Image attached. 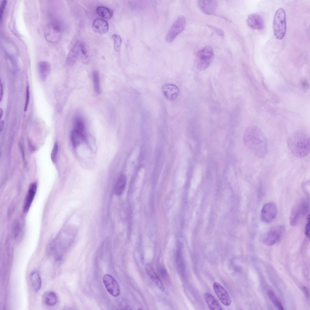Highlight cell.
I'll use <instances>...</instances> for the list:
<instances>
[{
  "label": "cell",
  "mask_w": 310,
  "mask_h": 310,
  "mask_svg": "<svg viewBox=\"0 0 310 310\" xmlns=\"http://www.w3.org/2000/svg\"><path fill=\"white\" fill-rule=\"evenodd\" d=\"M245 143L256 157L262 158L268 150L267 139L261 130L255 126H251L246 129L244 134Z\"/></svg>",
  "instance_id": "1"
},
{
  "label": "cell",
  "mask_w": 310,
  "mask_h": 310,
  "mask_svg": "<svg viewBox=\"0 0 310 310\" xmlns=\"http://www.w3.org/2000/svg\"><path fill=\"white\" fill-rule=\"evenodd\" d=\"M287 143L292 153L298 158H304L310 153V138L305 133L297 132L292 134L288 137Z\"/></svg>",
  "instance_id": "2"
},
{
  "label": "cell",
  "mask_w": 310,
  "mask_h": 310,
  "mask_svg": "<svg viewBox=\"0 0 310 310\" xmlns=\"http://www.w3.org/2000/svg\"><path fill=\"white\" fill-rule=\"evenodd\" d=\"M286 17L284 9L280 8L276 11L273 20V29L274 35L278 39L284 37L286 29Z\"/></svg>",
  "instance_id": "3"
},
{
  "label": "cell",
  "mask_w": 310,
  "mask_h": 310,
  "mask_svg": "<svg viewBox=\"0 0 310 310\" xmlns=\"http://www.w3.org/2000/svg\"><path fill=\"white\" fill-rule=\"evenodd\" d=\"M214 57V51L210 46H206L199 50L196 58V64L197 69L201 71L206 69L212 63Z\"/></svg>",
  "instance_id": "4"
},
{
  "label": "cell",
  "mask_w": 310,
  "mask_h": 310,
  "mask_svg": "<svg viewBox=\"0 0 310 310\" xmlns=\"http://www.w3.org/2000/svg\"><path fill=\"white\" fill-rule=\"evenodd\" d=\"M285 228L282 225H277L270 229L262 237L263 241L268 246H271L278 242L282 237Z\"/></svg>",
  "instance_id": "5"
},
{
  "label": "cell",
  "mask_w": 310,
  "mask_h": 310,
  "mask_svg": "<svg viewBox=\"0 0 310 310\" xmlns=\"http://www.w3.org/2000/svg\"><path fill=\"white\" fill-rule=\"evenodd\" d=\"M186 24L185 18L183 16L179 17L174 22L167 33L166 41L168 42L173 41L176 37L185 28Z\"/></svg>",
  "instance_id": "6"
},
{
  "label": "cell",
  "mask_w": 310,
  "mask_h": 310,
  "mask_svg": "<svg viewBox=\"0 0 310 310\" xmlns=\"http://www.w3.org/2000/svg\"><path fill=\"white\" fill-rule=\"evenodd\" d=\"M61 31L60 26L54 22L47 24L44 30V35L48 41L54 43L59 41L61 37Z\"/></svg>",
  "instance_id": "7"
},
{
  "label": "cell",
  "mask_w": 310,
  "mask_h": 310,
  "mask_svg": "<svg viewBox=\"0 0 310 310\" xmlns=\"http://www.w3.org/2000/svg\"><path fill=\"white\" fill-rule=\"evenodd\" d=\"M277 212L275 204L272 202L265 204L262 207L260 214L261 220L265 223L272 222L275 218Z\"/></svg>",
  "instance_id": "8"
},
{
  "label": "cell",
  "mask_w": 310,
  "mask_h": 310,
  "mask_svg": "<svg viewBox=\"0 0 310 310\" xmlns=\"http://www.w3.org/2000/svg\"><path fill=\"white\" fill-rule=\"evenodd\" d=\"M103 282L107 291L112 296H118L120 294L119 285L116 280L111 275L106 274L103 277Z\"/></svg>",
  "instance_id": "9"
},
{
  "label": "cell",
  "mask_w": 310,
  "mask_h": 310,
  "mask_svg": "<svg viewBox=\"0 0 310 310\" xmlns=\"http://www.w3.org/2000/svg\"><path fill=\"white\" fill-rule=\"evenodd\" d=\"M306 206L302 202L295 205L291 211L289 217V223L292 226H295L298 223L302 214L304 212Z\"/></svg>",
  "instance_id": "10"
},
{
  "label": "cell",
  "mask_w": 310,
  "mask_h": 310,
  "mask_svg": "<svg viewBox=\"0 0 310 310\" xmlns=\"http://www.w3.org/2000/svg\"><path fill=\"white\" fill-rule=\"evenodd\" d=\"M213 288L216 295L223 305L229 306L231 304V300L229 295L220 283L217 282H214Z\"/></svg>",
  "instance_id": "11"
},
{
  "label": "cell",
  "mask_w": 310,
  "mask_h": 310,
  "mask_svg": "<svg viewBox=\"0 0 310 310\" xmlns=\"http://www.w3.org/2000/svg\"><path fill=\"white\" fill-rule=\"evenodd\" d=\"M249 26L253 29L260 30L264 27V21L263 17L258 13H253L249 15L247 20Z\"/></svg>",
  "instance_id": "12"
},
{
  "label": "cell",
  "mask_w": 310,
  "mask_h": 310,
  "mask_svg": "<svg viewBox=\"0 0 310 310\" xmlns=\"http://www.w3.org/2000/svg\"><path fill=\"white\" fill-rule=\"evenodd\" d=\"M198 5L202 12L206 14L211 15L215 12L217 3L215 0H201L198 1Z\"/></svg>",
  "instance_id": "13"
},
{
  "label": "cell",
  "mask_w": 310,
  "mask_h": 310,
  "mask_svg": "<svg viewBox=\"0 0 310 310\" xmlns=\"http://www.w3.org/2000/svg\"><path fill=\"white\" fill-rule=\"evenodd\" d=\"M162 93L164 96L170 101H173L177 97L179 94V90L176 85L172 84H165L162 87Z\"/></svg>",
  "instance_id": "14"
},
{
  "label": "cell",
  "mask_w": 310,
  "mask_h": 310,
  "mask_svg": "<svg viewBox=\"0 0 310 310\" xmlns=\"http://www.w3.org/2000/svg\"><path fill=\"white\" fill-rule=\"evenodd\" d=\"M37 184L33 183L29 186L24 205L23 211L27 213L29 210L34 200L37 189Z\"/></svg>",
  "instance_id": "15"
},
{
  "label": "cell",
  "mask_w": 310,
  "mask_h": 310,
  "mask_svg": "<svg viewBox=\"0 0 310 310\" xmlns=\"http://www.w3.org/2000/svg\"><path fill=\"white\" fill-rule=\"evenodd\" d=\"M80 43L77 41L70 51L66 60V63L68 65H73L81 54Z\"/></svg>",
  "instance_id": "16"
},
{
  "label": "cell",
  "mask_w": 310,
  "mask_h": 310,
  "mask_svg": "<svg viewBox=\"0 0 310 310\" xmlns=\"http://www.w3.org/2000/svg\"><path fill=\"white\" fill-rule=\"evenodd\" d=\"M92 28L94 31L100 34L106 33L108 30V25L106 21L97 18L93 21Z\"/></svg>",
  "instance_id": "17"
},
{
  "label": "cell",
  "mask_w": 310,
  "mask_h": 310,
  "mask_svg": "<svg viewBox=\"0 0 310 310\" xmlns=\"http://www.w3.org/2000/svg\"><path fill=\"white\" fill-rule=\"evenodd\" d=\"M38 69L40 79L42 81H45L50 72V64L46 61H41L38 64Z\"/></svg>",
  "instance_id": "18"
},
{
  "label": "cell",
  "mask_w": 310,
  "mask_h": 310,
  "mask_svg": "<svg viewBox=\"0 0 310 310\" xmlns=\"http://www.w3.org/2000/svg\"><path fill=\"white\" fill-rule=\"evenodd\" d=\"M30 278L33 290L35 292H38L41 285V280L38 272L37 270L32 271L30 273Z\"/></svg>",
  "instance_id": "19"
},
{
  "label": "cell",
  "mask_w": 310,
  "mask_h": 310,
  "mask_svg": "<svg viewBox=\"0 0 310 310\" xmlns=\"http://www.w3.org/2000/svg\"><path fill=\"white\" fill-rule=\"evenodd\" d=\"M147 273L152 281L157 287L163 292L165 291V289L162 282L158 276L154 272L152 268L150 265H147L146 267Z\"/></svg>",
  "instance_id": "20"
},
{
  "label": "cell",
  "mask_w": 310,
  "mask_h": 310,
  "mask_svg": "<svg viewBox=\"0 0 310 310\" xmlns=\"http://www.w3.org/2000/svg\"><path fill=\"white\" fill-rule=\"evenodd\" d=\"M205 301L211 310H223L221 306L215 297L211 294L206 293L204 295Z\"/></svg>",
  "instance_id": "21"
},
{
  "label": "cell",
  "mask_w": 310,
  "mask_h": 310,
  "mask_svg": "<svg viewBox=\"0 0 310 310\" xmlns=\"http://www.w3.org/2000/svg\"><path fill=\"white\" fill-rule=\"evenodd\" d=\"M85 140L83 133L74 129L71 134V140L72 145L74 147L78 146L84 142Z\"/></svg>",
  "instance_id": "22"
},
{
  "label": "cell",
  "mask_w": 310,
  "mask_h": 310,
  "mask_svg": "<svg viewBox=\"0 0 310 310\" xmlns=\"http://www.w3.org/2000/svg\"><path fill=\"white\" fill-rule=\"evenodd\" d=\"M126 183V176L123 174L120 175L117 180L115 186V191L117 195H120L123 193Z\"/></svg>",
  "instance_id": "23"
},
{
  "label": "cell",
  "mask_w": 310,
  "mask_h": 310,
  "mask_svg": "<svg viewBox=\"0 0 310 310\" xmlns=\"http://www.w3.org/2000/svg\"><path fill=\"white\" fill-rule=\"evenodd\" d=\"M23 221L22 219L20 218L15 221L13 227V233L14 238L19 239L21 236L23 226Z\"/></svg>",
  "instance_id": "24"
},
{
  "label": "cell",
  "mask_w": 310,
  "mask_h": 310,
  "mask_svg": "<svg viewBox=\"0 0 310 310\" xmlns=\"http://www.w3.org/2000/svg\"><path fill=\"white\" fill-rule=\"evenodd\" d=\"M44 301L45 303L47 305H54L57 301V295L55 293L53 292H48L44 295Z\"/></svg>",
  "instance_id": "25"
},
{
  "label": "cell",
  "mask_w": 310,
  "mask_h": 310,
  "mask_svg": "<svg viewBox=\"0 0 310 310\" xmlns=\"http://www.w3.org/2000/svg\"><path fill=\"white\" fill-rule=\"evenodd\" d=\"M96 12L99 16L106 19H110L113 15L112 12L108 8L104 6L98 7Z\"/></svg>",
  "instance_id": "26"
},
{
  "label": "cell",
  "mask_w": 310,
  "mask_h": 310,
  "mask_svg": "<svg viewBox=\"0 0 310 310\" xmlns=\"http://www.w3.org/2000/svg\"><path fill=\"white\" fill-rule=\"evenodd\" d=\"M94 88L95 93L99 94L101 92L99 74L97 71H94L92 73Z\"/></svg>",
  "instance_id": "27"
},
{
  "label": "cell",
  "mask_w": 310,
  "mask_h": 310,
  "mask_svg": "<svg viewBox=\"0 0 310 310\" xmlns=\"http://www.w3.org/2000/svg\"><path fill=\"white\" fill-rule=\"evenodd\" d=\"M268 294L272 303L278 309L280 310L284 309L282 305L273 291H269L268 292Z\"/></svg>",
  "instance_id": "28"
},
{
  "label": "cell",
  "mask_w": 310,
  "mask_h": 310,
  "mask_svg": "<svg viewBox=\"0 0 310 310\" xmlns=\"http://www.w3.org/2000/svg\"><path fill=\"white\" fill-rule=\"evenodd\" d=\"M114 42V48L116 52H119L120 49L122 40L120 37L118 35L114 34L112 36Z\"/></svg>",
  "instance_id": "29"
},
{
  "label": "cell",
  "mask_w": 310,
  "mask_h": 310,
  "mask_svg": "<svg viewBox=\"0 0 310 310\" xmlns=\"http://www.w3.org/2000/svg\"><path fill=\"white\" fill-rule=\"evenodd\" d=\"M84 128L83 120L80 117H77L75 120L74 129L83 133Z\"/></svg>",
  "instance_id": "30"
},
{
  "label": "cell",
  "mask_w": 310,
  "mask_h": 310,
  "mask_svg": "<svg viewBox=\"0 0 310 310\" xmlns=\"http://www.w3.org/2000/svg\"><path fill=\"white\" fill-rule=\"evenodd\" d=\"M176 264L178 269L180 270H182L183 268V260L181 248L179 247L177 249L176 253Z\"/></svg>",
  "instance_id": "31"
},
{
  "label": "cell",
  "mask_w": 310,
  "mask_h": 310,
  "mask_svg": "<svg viewBox=\"0 0 310 310\" xmlns=\"http://www.w3.org/2000/svg\"><path fill=\"white\" fill-rule=\"evenodd\" d=\"M58 146L57 142H55L52 150L51 158L52 162L55 163L57 160V155L58 152Z\"/></svg>",
  "instance_id": "32"
},
{
  "label": "cell",
  "mask_w": 310,
  "mask_h": 310,
  "mask_svg": "<svg viewBox=\"0 0 310 310\" xmlns=\"http://www.w3.org/2000/svg\"><path fill=\"white\" fill-rule=\"evenodd\" d=\"M30 98V92L29 86H27L26 88V98L24 110L26 112L27 110Z\"/></svg>",
  "instance_id": "33"
},
{
  "label": "cell",
  "mask_w": 310,
  "mask_h": 310,
  "mask_svg": "<svg viewBox=\"0 0 310 310\" xmlns=\"http://www.w3.org/2000/svg\"><path fill=\"white\" fill-rule=\"evenodd\" d=\"M7 1L6 0H2L0 3V19L1 21L2 18L5 8L6 5Z\"/></svg>",
  "instance_id": "34"
},
{
  "label": "cell",
  "mask_w": 310,
  "mask_h": 310,
  "mask_svg": "<svg viewBox=\"0 0 310 310\" xmlns=\"http://www.w3.org/2000/svg\"><path fill=\"white\" fill-rule=\"evenodd\" d=\"M305 234L306 236L309 239L310 238V217L309 215H308V221L306 225Z\"/></svg>",
  "instance_id": "35"
},
{
  "label": "cell",
  "mask_w": 310,
  "mask_h": 310,
  "mask_svg": "<svg viewBox=\"0 0 310 310\" xmlns=\"http://www.w3.org/2000/svg\"><path fill=\"white\" fill-rule=\"evenodd\" d=\"M158 271L160 275L163 278L167 277L168 274L166 269L163 267H160L159 268Z\"/></svg>",
  "instance_id": "36"
},
{
  "label": "cell",
  "mask_w": 310,
  "mask_h": 310,
  "mask_svg": "<svg viewBox=\"0 0 310 310\" xmlns=\"http://www.w3.org/2000/svg\"><path fill=\"white\" fill-rule=\"evenodd\" d=\"M0 101H2L3 95V89L2 83L1 82L0 83Z\"/></svg>",
  "instance_id": "37"
},
{
  "label": "cell",
  "mask_w": 310,
  "mask_h": 310,
  "mask_svg": "<svg viewBox=\"0 0 310 310\" xmlns=\"http://www.w3.org/2000/svg\"><path fill=\"white\" fill-rule=\"evenodd\" d=\"M301 84L302 86L305 88H306L308 87V83L305 81H302L301 82Z\"/></svg>",
  "instance_id": "38"
},
{
  "label": "cell",
  "mask_w": 310,
  "mask_h": 310,
  "mask_svg": "<svg viewBox=\"0 0 310 310\" xmlns=\"http://www.w3.org/2000/svg\"><path fill=\"white\" fill-rule=\"evenodd\" d=\"M303 289L304 292L305 294V295H306V296L307 297H309V293L307 289L305 287H304L303 288Z\"/></svg>",
  "instance_id": "39"
},
{
  "label": "cell",
  "mask_w": 310,
  "mask_h": 310,
  "mask_svg": "<svg viewBox=\"0 0 310 310\" xmlns=\"http://www.w3.org/2000/svg\"><path fill=\"white\" fill-rule=\"evenodd\" d=\"M4 122L3 120H1L0 121V130L2 131L4 126Z\"/></svg>",
  "instance_id": "40"
},
{
  "label": "cell",
  "mask_w": 310,
  "mask_h": 310,
  "mask_svg": "<svg viewBox=\"0 0 310 310\" xmlns=\"http://www.w3.org/2000/svg\"><path fill=\"white\" fill-rule=\"evenodd\" d=\"M3 115V110L2 108H0V117L1 119Z\"/></svg>",
  "instance_id": "41"
}]
</instances>
